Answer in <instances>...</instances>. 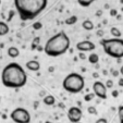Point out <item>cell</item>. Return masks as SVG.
<instances>
[{
	"instance_id": "cell-1",
	"label": "cell",
	"mask_w": 123,
	"mask_h": 123,
	"mask_svg": "<svg viewBox=\"0 0 123 123\" xmlns=\"http://www.w3.org/2000/svg\"><path fill=\"white\" fill-rule=\"evenodd\" d=\"M1 83L8 88H21L27 83V75L25 70L16 62L9 63L3 68L1 72Z\"/></svg>"
},
{
	"instance_id": "cell-2",
	"label": "cell",
	"mask_w": 123,
	"mask_h": 123,
	"mask_svg": "<svg viewBox=\"0 0 123 123\" xmlns=\"http://www.w3.org/2000/svg\"><path fill=\"white\" fill-rule=\"evenodd\" d=\"M21 21H32L37 18L48 5V0H13Z\"/></svg>"
},
{
	"instance_id": "cell-3",
	"label": "cell",
	"mask_w": 123,
	"mask_h": 123,
	"mask_svg": "<svg viewBox=\"0 0 123 123\" xmlns=\"http://www.w3.org/2000/svg\"><path fill=\"white\" fill-rule=\"evenodd\" d=\"M70 48V38L65 32L61 31L51 36L46 42L44 52L48 57H60L64 55Z\"/></svg>"
},
{
	"instance_id": "cell-4",
	"label": "cell",
	"mask_w": 123,
	"mask_h": 123,
	"mask_svg": "<svg viewBox=\"0 0 123 123\" xmlns=\"http://www.w3.org/2000/svg\"><path fill=\"white\" fill-rule=\"evenodd\" d=\"M102 49L109 57L114 59L123 58V39L122 38H106L100 40Z\"/></svg>"
},
{
	"instance_id": "cell-5",
	"label": "cell",
	"mask_w": 123,
	"mask_h": 123,
	"mask_svg": "<svg viewBox=\"0 0 123 123\" xmlns=\"http://www.w3.org/2000/svg\"><path fill=\"white\" fill-rule=\"evenodd\" d=\"M62 87L70 94H79L85 87V80L79 73H70L63 79Z\"/></svg>"
},
{
	"instance_id": "cell-6",
	"label": "cell",
	"mask_w": 123,
	"mask_h": 123,
	"mask_svg": "<svg viewBox=\"0 0 123 123\" xmlns=\"http://www.w3.org/2000/svg\"><path fill=\"white\" fill-rule=\"evenodd\" d=\"M10 119L14 123H30L31 122V114L27 109L25 108H15L10 113Z\"/></svg>"
},
{
	"instance_id": "cell-7",
	"label": "cell",
	"mask_w": 123,
	"mask_h": 123,
	"mask_svg": "<svg viewBox=\"0 0 123 123\" xmlns=\"http://www.w3.org/2000/svg\"><path fill=\"white\" fill-rule=\"evenodd\" d=\"M82 117H83V112H82L81 108L79 107H70L68 110V119L71 123H77L81 122Z\"/></svg>"
},
{
	"instance_id": "cell-8",
	"label": "cell",
	"mask_w": 123,
	"mask_h": 123,
	"mask_svg": "<svg viewBox=\"0 0 123 123\" xmlns=\"http://www.w3.org/2000/svg\"><path fill=\"white\" fill-rule=\"evenodd\" d=\"M93 93L95 94V96H97L100 99H106L107 98V88L102 82L96 81L93 84Z\"/></svg>"
},
{
	"instance_id": "cell-9",
	"label": "cell",
	"mask_w": 123,
	"mask_h": 123,
	"mask_svg": "<svg viewBox=\"0 0 123 123\" xmlns=\"http://www.w3.org/2000/svg\"><path fill=\"white\" fill-rule=\"evenodd\" d=\"M96 48V45L91 40H82L76 44V49L80 52H89L94 51Z\"/></svg>"
},
{
	"instance_id": "cell-10",
	"label": "cell",
	"mask_w": 123,
	"mask_h": 123,
	"mask_svg": "<svg viewBox=\"0 0 123 123\" xmlns=\"http://www.w3.org/2000/svg\"><path fill=\"white\" fill-rule=\"evenodd\" d=\"M25 67L28 71H31V72H37V71L40 70V63L36 60H30L26 62Z\"/></svg>"
},
{
	"instance_id": "cell-11",
	"label": "cell",
	"mask_w": 123,
	"mask_h": 123,
	"mask_svg": "<svg viewBox=\"0 0 123 123\" xmlns=\"http://www.w3.org/2000/svg\"><path fill=\"white\" fill-rule=\"evenodd\" d=\"M7 52H8V56H9L10 58H13V59L18 58V57L20 56V50H19V48H18V47H15V46L9 47Z\"/></svg>"
},
{
	"instance_id": "cell-12",
	"label": "cell",
	"mask_w": 123,
	"mask_h": 123,
	"mask_svg": "<svg viewBox=\"0 0 123 123\" xmlns=\"http://www.w3.org/2000/svg\"><path fill=\"white\" fill-rule=\"evenodd\" d=\"M10 32V27L7 22L0 21V36H6Z\"/></svg>"
},
{
	"instance_id": "cell-13",
	"label": "cell",
	"mask_w": 123,
	"mask_h": 123,
	"mask_svg": "<svg viewBox=\"0 0 123 123\" xmlns=\"http://www.w3.org/2000/svg\"><path fill=\"white\" fill-rule=\"evenodd\" d=\"M43 102H44L46 106H54V105L56 104V98H55L52 95H47L44 97Z\"/></svg>"
},
{
	"instance_id": "cell-14",
	"label": "cell",
	"mask_w": 123,
	"mask_h": 123,
	"mask_svg": "<svg viewBox=\"0 0 123 123\" xmlns=\"http://www.w3.org/2000/svg\"><path fill=\"white\" fill-rule=\"evenodd\" d=\"M82 27L85 31H93L94 28H95V25H94V23L91 20H84V21L82 22Z\"/></svg>"
},
{
	"instance_id": "cell-15",
	"label": "cell",
	"mask_w": 123,
	"mask_h": 123,
	"mask_svg": "<svg viewBox=\"0 0 123 123\" xmlns=\"http://www.w3.org/2000/svg\"><path fill=\"white\" fill-rule=\"evenodd\" d=\"M88 61L91 64H97L98 61H99V56L96 52H92L88 56Z\"/></svg>"
},
{
	"instance_id": "cell-16",
	"label": "cell",
	"mask_w": 123,
	"mask_h": 123,
	"mask_svg": "<svg viewBox=\"0 0 123 123\" xmlns=\"http://www.w3.org/2000/svg\"><path fill=\"white\" fill-rule=\"evenodd\" d=\"M95 1L96 0H77L79 5L81 6V7H83V8L89 7V6H92V3H94Z\"/></svg>"
},
{
	"instance_id": "cell-17",
	"label": "cell",
	"mask_w": 123,
	"mask_h": 123,
	"mask_svg": "<svg viewBox=\"0 0 123 123\" xmlns=\"http://www.w3.org/2000/svg\"><path fill=\"white\" fill-rule=\"evenodd\" d=\"M110 33L113 36V38H121V36H122V33H121V31L118 27H111Z\"/></svg>"
},
{
	"instance_id": "cell-18",
	"label": "cell",
	"mask_w": 123,
	"mask_h": 123,
	"mask_svg": "<svg viewBox=\"0 0 123 123\" xmlns=\"http://www.w3.org/2000/svg\"><path fill=\"white\" fill-rule=\"evenodd\" d=\"M76 22H77V16L76 15H72V16H70V18H68V19L65 20V24H67V25H74Z\"/></svg>"
},
{
	"instance_id": "cell-19",
	"label": "cell",
	"mask_w": 123,
	"mask_h": 123,
	"mask_svg": "<svg viewBox=\"0 0 123 123\" xmlns=\"http://www.w3.org/2000/svg\"><path fill=\"white\" fill-rule=\"evenodd\" d=\"M39 43H40V37H35L32 42V49L37 48L39 46Z\"/></svg>"
},
{
	"instance_id": "cell-20",
	"label": "cell",
	"mask_w": 123,
	"mask_h": 123,
	"mask_svg": "<svg viewBox=\"0 0 123 123\" xmlns=\"http://www.w3.org/2000/svg\"><path fill=\"white\" fill-rule=\"evenodd\" d=\"M118 116H119L120 123H123V106H120L118 108Z\"/></svg>"
},
{
	"instance_id": "cell-21",
	"label": "cell",
	"mask_w": 123,
	"mask_h": 123,
	"mask_svg": "<svg viewBox=\"0 0 123 123\" xmlns=\"http://www.w3.org/2000/svg\"><path fill=\"white\" fill-rule=\"evenodd\" d=\"M87 112H88L89 114H93V116H95V114L98 113L96 107H94V106H89V107H87Z\"/></svg>"
},
{
	"instance_id": "cell-22",
	"label": "cell",
	"mask_w": 123,
	"mask_h": 123,
	"mask_svg": "<svg viewBox=\"0 0 123 123\" xmlns=\"http://www.w3.org/2000/svg\"><path fill=\"white\" fill-rule=\"evenodd\" d=\"M94 98H95V94L94 93H88L84 96V100H85V101H91Z\"/></svg>"
},
{
	"instance_id": "cell-23",
	"label": "cell",
	"mask_w": 123,
	"mask_h": 123,
	"mask_svg": "<svg viewBox=\"0 0 123 123\" xmlns=\"http://www.w3.org/2000/svg\"><path fill=\"white\" fill-rule=\"evenodd\" d=\"M113 85H114V83H113V81H112L111 79H109V80H107L106 81V84H105V86H106V88H112L113 87Z\"/></svg>"
},
{
	"instance_id": "cell-24",
	"label": "cell",
	"mask_w": 123,
	"mask_h": 123,
	"mask_svg": "<svg viewBox=\"0 0 123 123\" xmlns=\"http://www.w3.org/2000/svg\"><path fill=\"white\" fill-rule=\"evenodd\" d=\"M42 27H43V24L40 23V22H36V23L33 24V28H34V30H36V31L40 30Z\"/></svg>"
},
{
	"instance_id": "cell-25",
	"label": "cell",
	"mask_w": 123,
	"mask_h": 123,
	"mask_svg": "<svg viewBox=\"0 0 123 123\" xmlns=\"http://www.w3.org/2000/svg\"><path fill=\"white\" fill-rule=\"evenodd\" d=\"M95 123H108V120L106 118H99L97 119V121Z\"/></svg>"
},
{
	"instance_id": "cell-26",
	"label": "cell",
	"mask_w": 123,
	"mask_h": 123,
	"mask_svg": "<svg viewBox=\"0 0 123 123\" xmlns=\"http://www.w3.org/2000/svg\"><path fill=\"white\" fill-rule=\"evenodd\" d=\"M79 57H80V59H82V60H85L86 59L85 52H79Z\"/></svg>"
},
{
	"instance_id": "cell-27",
	"label": "cell",
	"mask_w": 123,
	"mask_h": 123,
	"mask_svg": "<svg viewBox=\"0 0 123 123\" xmlns=\"http://www.w3.org/2000/svg\"><path fill=\"white\" fill-rule=\"evenodd\" d=\"M117 14H118V11H117L116 9H111V10H110V15H111V16H116Z\"/></svg>"
},
{
	"instance_id": "cell-28",
	"label": "cell",
	"mask_w": 123,
	"mask_h": 123,
	"mask_svg": "<svg viewBox=\"0 0 123 123\" xmlns=\"http://www.w3.org/2000/svg\"><path fill=\"white\" fill-rule=\"evenodd\" d=\"M118 85L120 86V87H123V77H120L118 81Z\"/></svg>"
},
{
	"instance_id": "cell-29",
	"label": "cell",
	"mask_w": 123,
	"mask_h": 123,
	"mask_svg": "<svg viewBox=\"0 0 123 123\" xmlns=\"http://www.w3.org/2000/svg\"><path fill=\"white\" fill-rule=\"evenodd\" d=\"M112 96H113V97L114 98H117V97H118V95H119V92L118 91H112Z\"/></svg>"
},
{
	"instance_id": "cell-30",
	"label": "cell",
	"mask_w": 123,
	"mask_h": 123,
	"mask_svg": "<svg viewBox=\"0 0 123 123\" xmlns=\"http://www.w3.org/2000/svg\"><path fill=\"white\" fill-rule=\"evenodd\" d=\"M102 35H104V31H102V30L97 31V36H99V37H101Z\"/></svg>"
},
{
	"instance_id": "cell-31",
	"label": "cell",
	"mask_w": 123,
	"mask_h": 123,
	"mask_svg": "<svg viewBox=\"0 0 123 123\" xmlns=\"http://www.w3.org/2000/svg\"><path fill=\"white\" fill-rule=\"evenodd\" d=\"M96 15H97V16H101L102 15V11H101V10H98V11L96 12Z\"/></svg>"
},
{
	"instance_id": "cell-32",
	"label": "cell",
	"mask_w": 123,
	"mask_h": 123,
	"mask_svg": "<svg viewBox=\"0 0 123 123\" xmlns=\"http://www.w3.org/2000/svg\"><path fill=\"white\" fill-rule=\"evenodd\" d=\"M119 73H120V74L122 75V77H123V65L121 67V69H120V71H119Z\"/></svg>"
},
{
	"instance_id": "cell-33",
	"label": "cell",
	"mask_w": 123,
	"mask_h": 123,
	"mask_svg": "<svg viewBox=\"0 0 123 123\" xmlns=\"http://www.w3.org/2000/svg\"><path fill=\"white\" fill-rule=\"evenodd\" d=\"M112 75H114V76H118L119 72H117V71H112Z\"/></svg>"
},
{
	"instance_id": "cell-34",
	"label": "cell",
	"mask_w": 123,
	"mask_h": 123,
	"mask_svg": "<svg viewBox=\"0 0 123 123\" xmlns=\"http://www.w3.org/2000/svg\"><path fill=\"white\" fill-rule=\"evenodd\" d=\"M93 76H94V77H97V79H98V76H99V75H98V73H94Z\"/></svg>"
},
{
	"instance_id": "cell-35",
	"label": "cell",
	"mask_w": 123,
	"mask_h": 123,
	"mask_svg": "<svg viewBox=\"0 0 123 123\" xmlns=\"http://www.w3.org/2000/svg\"><path fill=\"white\" fill-rule=\"evenodd\" d=\"M49 71H50V72H52V71H54V68L50 67V68H49Z\"/></svg>"
},
{
	"instance_id": "cell-36",
	"label": "cell",
	"mask_w": 123,
	"mask_h": 123,
	"mask_svg": "<svg viewBox=\"0 0 123 123\" xmlns=\"http://www.w3.org/2000/svg\"><path fill=\"white\" fill-rule=\"evenodd\" d=\"M46 123H51V122H50V121H46Z\"/></svg>"
},
{
	"instance_id": "cell-37",
	"label": "cell",
	"mask_w": 123,
	"mask_h": 123,
	"mask_svg": "<svg viewBox=\"0 0 123 123\" xmlns=\"http://www.w3.org/2000/svg\"><path fill=\"white\" fill-rule=\"evenodd\" d=\"M77 123H83V122H77Z\"/></svg>"
},
{
	"instance_id": "cell-38",
	"label": "cell",
	"mask_w": 123,
	"mask_h": 123,
	"mask_svg": "<svg viewBox=\"0 0 123 123\" xmlns=\"http://www.w3.org/2000/svg\"><path fill=\"white\" fill-rule=\"evenodd\" d=\"M0 101H1V97H0Z\"/></svg>"
},
{
	"instance_id": "cell-39",
	"label": "cell",
	"mask_w": 123,
	"mask_h": 123,
	"mask_svg": "<svg viewBox=\"0 0 123 123\" xmlns=\"http://www.w3.org/2000/svg\"><path fill=\"white\" fill-rule=\"evenodd\" d=\"M0 3H1V0H0Z\"/></svg>"
}]
</instances>
